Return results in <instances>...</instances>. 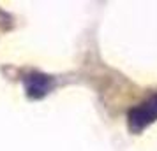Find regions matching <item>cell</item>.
I'll use <instances>...</instances> for the list:
<instances>
[{
    "label": "cell",
    "mask_w": 157,
    "mask_h": 151,
    "mask_svg": "<svg viewBox=\"0 0 157 151\" xmlns=\"http://www.w3.org/2000/svg\"><path fill=\"white\" fill-rule=\"evenodd\" d=\"M157 120V95L150 97L141 106L134 107L129 113V128L132 132H140L147 125L154 123Z\"/></svg>",
    "instance_id": "obj_1"
},
{
    "label": "cell",
    "mask_w": 157,
    "mask_h": 151,
    "mask_svg": "<svg viewBox=\"0 0 157 151\" xmlns=\"http://www.w3.org/2000/svg\"><path fill=\"white\" fill-rule=\"evenodd\" d=\"M51 88V79L44 74H32L27 79V93L32 99H41Z\"/></svg>",
    "instance_id": "obj_2"
}]
</instances>
